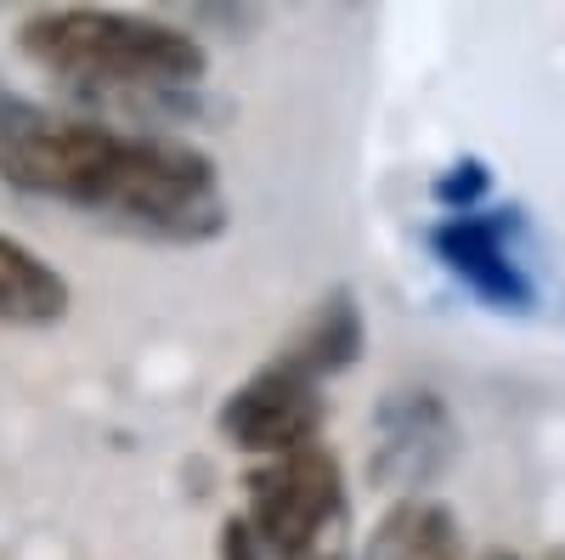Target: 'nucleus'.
<instances>
[{
	"instance_id": "f257e3e1",
	"label": "nucleus",
	"mask_w": 565,
	"mask_h": 560,
	"mask_svg": "<svg viewBox=\"0 0 565 560\" xmlns=\"http://www.w3.org/2000/svg\"><path fill=\"white\" fill-rule=\"evenodd\" d=\"M0 181L29 199L97 210L153 239H215L221 170L204 148L175 136H130L97 114H68L0 91Z\"/></svg>"
},
{
	"instance_id": "f03ea898",
	"label": "nucleus",
	"mask_w": 565,
	"mask_h": 560,
	"mask_svg": "<svg viewBox=\"0 0 565 560\" xmlns=\"http://www.w3.org/2000/svg\"><path fill=\"white\" fill-rule=\"evenodd\" d=\"M18 45L52 80L90 97H186L210 74V52L193 34L141 12L52 7L18 23Z\"/></svg>"
},
{
	"instance_id": "7ed1b4c3",
	"label": "nucleus",
	"mask_w": 565,
	"mask_h": 560,
	"mask_svg": "<svg viewBox=\"0 0 565 560\" xmlns=\"http://www.w3.org/2000/svg\"><path fill=\"white\" fill-rule=\"evenodd\" d=\"M244 498V521L255 527L266 560H351L345 471L322 442L249 464Z\"/></svg>"
},
{
	"instance_id": "20e7f679",
	"label": "nucleus",
	"mask_w": 565,
	"mask_h": 560,
	"mask_svg": "<svg viewBox=\"0 0 565 560\" xmlns=\"http://www.w3.org/2000/svg\"><path fill=\"white\" fill-rule=\"evenodd\" d=\"M221 436L249 453L255 464L260 458H282V453H300V447H317V431H322V385L311 373H300L295 362L271 357L266 368H255L249 380L232 391L215 413Z\"/></svg>"
},
{
	"instance_id": "39448f33",
	"label": "nucleus",
	"mask_w": 565,
	"mask_h": 560,
	"mask_svg": "<svg viewBox=\"0 0 565 560\" xmlns=\"http://www.w3.org/2000/svg\"><path fill=\"white\" fill-rule=\"evenodd\" d=\"M514 232H521V210L447 215L441 226H430V255H436L481 306L521 317V311L537 306V284L526 277V266L514 261Z\"/></svg>"
},
{
	"instance_id": "423d86ee",
	"label": "nucleus",
	"mask_w": 565,
	"mask_h": 560,
	"mask_svg": "<svg viewBox=\"0 0 565 560\" xmlns=\"http://www.w3.org/2000/svg\"><path fill=\"white\" fill-rule=\"evenodd\" d=\"M452 447L458 436L447 402L424 385H402L380 402V419H373V482L385 493L418 498V487L452 464Z\"/></svg>"
},
{
	"instance_id": "0eeeda50",
	"label": "nucleus",
	"mask_w": 565,
	"mask_h": 560,
	"mask_svg": "<svg viewBox=\"0 0 565 560\" xmlns=\"http://www.w3.org/2000/svg\"><path fill=\"white\" fill-rule=\"evenodd\" d=\"M68 277L29 244H18L12 232H0V323L7 329H52L68 317Z\"/></svg>"
},
{
	"instance_id": "6e6552de",
	"label": "nucleus",
	"mask_w": 565,
	"mask_h": 560,
	"mask_svg": "<svg viewBox=\"0 0 565 560\" xmlns=\"http://www.w3.org/2000/svg\"><path fill=\"white\" fill-rule=\"evenodd\" d=\"M362 560H463V532L436 498H396L373 521Z\"/></svg>"
},
{
	"instance_id": "1a4fd4ad",
	"label": "nucleus",
	"mask_w": 565,
	"mask_h": 560,
	"mask_svg": "<svg viewBox=\"0 0 565 560\" xmlns=\"http://www.w3.org/2000/svg\"><path fill=\"white\" fill-rule=\"evenodd\" d=\"M367 346V329H362V300L351 289H334L322 295L311 306V317L300 323V335L289 340V351H282V362H295L300 373H311V380L322 385L328 373H340L362 357Z\"/></svg>"
},
{
	"instance_id": "9d476101",
	"label": "nucleus",
	"mask_w": 565,
	"mask_h": 560,
	"mask_svg": "<svg viewBox=\"0 0 565 560\" xmlns=\"http://www.w3.org/2000/svg\"><path fill=\"white\" fill-rule=\"evenodd\" d=\"M492 199V165L487 159H458L436 176V204H447L452 215H476Z\"/></svg>"
},
{
	"instance_id": "9b49d317",
	"label": "nucleus",
	"mask_w": 565,
	"mask_h": 560,
	"mask_svg": "<svg viewBox=\"0 0 565 560\" xmlns=\"http://www.w3.org/2000/svg\"><path fill=\"white\" fill-rule=\"evenodd\" d=\"M221 560H266V549H260V538H255V527L244 521V516H232L226 527H221V549H215Z\"/></svg>"
},
{
	"instance_id": "f8f14e48",
	"label": "nucleus",
	"mask_w": 565,
	"mask_h": 560,
	"mask_svg": "<svg viewBox=\"0 0 565 560\" xmlns=\"http://www.w3.org/2000/svg\"><path fill=\"white\" fill-rule=\"evenodd\" d=\"M481 560H521V554H514V549H487Z\"/></svg>"
},
{
	"instance_id": "ddd939ff",
	"label": "nucleus",
	"mask_w": 565,
	"mask_h": 560,
	"mask_svg": "<svg viewBox=\"0 0 565 560\" xmlns=\"http://www.w3.org/2000/svg\"><path fill=\"white\" fill-rule=\"evenodd\" d=\"M548 560H565V549H559V554H548Z\"/></svg>"
}]
</instances>
